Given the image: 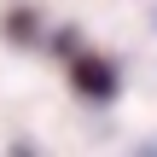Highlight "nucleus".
Returning <instances> with one entry per match:
<instances>
[{"mask_svg":"<svg viewBox=\"0 0 157 157\" xmlns=\"http://www.w3.org/2000/svg\"><path fill=\"white\" fill-rule=\"evenodd\" d=\"M82 82H87L93 93H111V70H105V64H87V70H82Z\"/></svg>","mask_w":157,"mask_h":157,"instance_id":"1","label":"nucleus"}]
</instances>
